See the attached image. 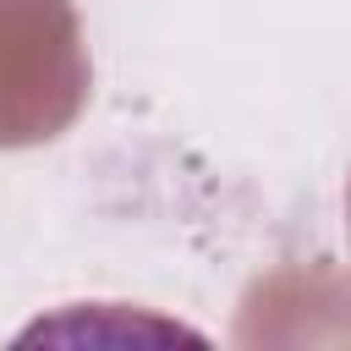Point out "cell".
<instances>
[{
  "instance_id": "cell-1",
  "label": "cell",
  "mask_w": 351,
  "mask_h": 351,
  "mask_svg": "<svg viewBox=\"0 0 351 351\" xmlns=\"http://www.w3.org/2000/svg\"><path fill=\"white\" fill-rule=\"evenodd\" d=\"M88 88L66 0H0V143L55 137Z\"/></svg>"
}]
</instances>
